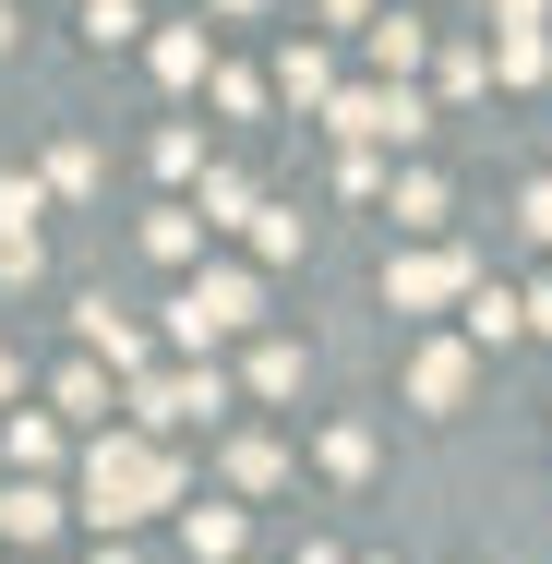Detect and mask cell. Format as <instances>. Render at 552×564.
Masks as SVG:
<instances>
[{
	"label": "cell",
	"instance_id": "5b68a950",
	"mask_svg": "<svg viewBox=\"0 0 552 564\" xmlns=\"http://www.w3.org/2000/svg\"><path fill=\"white\" fill-rule=\"evenodd\" d=\"M193 409H228L217 372H156V384H144V421H193Z\"/></svg>",
	"mask_w": 552,
	"mask_h": 564
},
{
	"label": "cell",
	"instance_id": "7a4b0ae2",
	"mask_svg": "<svg viewBox=\"0 0 552 564\" xmlns=\"http://www.w3.org/2000/svg\"><path fill=\"white\" fill-rule=\"evenodd\" d=\"M336 132H360V144H421L433 109H421L409 85H397V97H372V85H360V97H336Z\"/></svg>",
	"mask_w": 552,
	"mask_h": 564
},
{
	"label": "cell",
	"instance_id": "4fadbf2b",
	"mask_svg": "<svg viewBox=\"0 0 552 564\" xmlns=\"http://www.w3.org/2000/svg\"><path fill=\"white\" fill-rule=\"evenodd\" d=\"M156 73H169V85H193V73H205V36H193V24H181V36H156Z\"/></svg>",
	"mask_w": 552,
	"mask_h": 564
},
{
	"label": "cell",
	"instance_id": "2e32d148",
	"mask_svg": "<svg viewBox=\"0 0 552 564\" xmlns=\"http://www.w3.org/2000/svg\"><path fill=\"white\" fill-rule=\"evenodd\" d=\"M132 24H144V12H132V0H85V36H97V48H120V36H132Z\"/></svg>",
	"mask_w": 552,
	"mask_h": 564
},
{
	"label": "cell",
	"instance_id": "ba28073f",
	"mask_svg": "<svg viewBox=\"0 0 552 564\" xmlns=\"http://www.w3.org/2000/svg\"><path fill=\"white\" fill-rule=\"evenodd\" d=\"M493 73H505V85H541V73H552V48H541V24H517V36H505V48H493Z\"/></svg>",
	"mask_w": 552,
	"mask_h": 564
},
{
	"label": "cell",
	"instance_id": "277c9868",
	"mask_svg": "<svg viewBox=\"0 0 552 564\" xmlns=\"http://www.w3.org/2000/svg\"><path fill=\"white\" fill-rule=\"evenodd\" d=\"M385 289H397V301H409V313H421V301H468V289H480V276H468V252H409V264H397V276H385Z\"/></svg>",
	"mask_w": 552,
	"mask_h": 564
},
{
	"label": "cell",
	"instance_id": "8992f818",
	"mask_svg": "<svg viewBox=\"0 0 552 564\" xmlns=\"http://www.w3.org/2000/svg\"><path fill=\"white\" fill-rule=\"evenodd\" d=\"M409 397H421V409H456V397H468V348H421V360H409Z\"/></svg>",
	"mask_w": 552,
	"mask_h": 564
},
{
	"label": "cell",
	"instance_id": "8fae6325",
	"mask_svg": "<svg viewBox=\"0 0 552 564\" xmlns=\"http://www.w3.org/2000/svg\"><path fill=\"white\" fill-rule=\"evenodd\" d=\"M397 217H409V228L444 217V181H433V169H409V181H397Z\"/></svg>",
	"mask_w": 552,
	"mask_h": 564
},
{
	"label": "cell",
	"instance_id": "30bf717a",
	"mask_svg": "<svg viewBox=\"0 0 552 564\" xmlns=\"http://www.w3.org/2000/svg\"><path fill=\"white\" fill-rule=\"evenodd\" d=\"M85 348H97V360H132V348H144V337H132V325H120L109 301H85Z\"/></svg>",
	"mask_w": 552,
	"mask_h": 564
},
{
	"label": "cell",
	"instance_id": "5bb4252c",
	"mask_svg": "<svg viewBox=\"0 0 552 564\" xmlns=\"http://www.w3.org/2000/svg\"><path fill=\"white\" fill-rule=\"evenodd\" d=\"M301 384V348H252V397H289Z\"/></svg>",
	"mask_w": 552,
	"mask_h": 564
},
{
	"label": "cell",
	"instance_id": "6da1fadb",
	"mask_svg": "<svg viewBox=\"0 0 552 564\" xmlns=\"http://www.w3.org/2000/svg\"><path fill=\"white\" fill-rule=\"evenodd\" d=\"M240 325H252V276H193V289L169 301V337H181V348L240 337Z\"/></svg>",
	"mask_w": 552,
	"mask_h": 564
},
{
	"label": "cell",
	"instance_id": "ac0fdd59",
	"mask_svg": "<svg viewBox=\"0 0 552 564\" xmlns=\"http://www.w3.org/2000/svg\"><path fill=\"white\" fill-rule=\"evenodd\" d=\"M541 12H552V0H505V36H517V24H541Z\"/></svg>",
	"mask_w": 552,
	"mask_h": 564
},
{
	"label": "cell",
	"instance_id": "52a82bcc",
	"mask_svg": "<svg viewBox=\"0 0 552 564\" xmlns=\"http://www.w3.org/2000/svg\"><path fill=\"white\" fill-rule=\"evenodd\" d=\"M517 325H529V301H517V289H468V337H480V348H505Z\"/></svg>",
	"mask_w": 552,
	"mask_h": 564
},
{
	"label": "cell",
	"instance_id": "d6986e66",
	"mask_svg": "<svg viewBox=\"0 0 552 564\" xmlns=\"http://www.w3.org/2000/svg\"><path fill=\"white\" fill-rule=\"evenodd\" d=\"M12 384H24V360H12V348H0V397H12Z\"/></svg>",
	"mask_w": 552,
	"mask_h": 564
},
{
	"label": "cell",
	"instance_id": "e0dca14e",
	"mask_svg": "<svg viewBox=\"0 0 552 564\" xmlns=\"http://www.w3.org/2000/svg\"><path fill=\"white\" fill-rule=\"evenodd\" d=\"M12 228H36V181H0V240Z\"/></svg>",
	"mask_w": 552,
	"mask_h": 564
},
{
	"label": "cell",
	"instance_id": "7c38bea8",
	"mask_svg": "<svg viewBox=\"0 0 552 564\" xmlns=\"http://www.w3.org/2000/svg\"><path fill=\"white\" fill-rule=\"evenodd\" d=\"M372 61H385V73H409V61H421V24H409V12H397V24H372Z\"/></svg>",
	"mask_w": 552,
	"mask_h": 564
},
{
	"label": "cell",
	"instance_id": "9c48e42d",
	"mask_svg": "<svg viewBox=\"0 0 552 564\" xmlns=\"http://www.w3.org/2000/svg\"><path fill=\"white\" fill-rule=\"evenodd\" d=\"M277 85H289L301 109H325V85H336V73H325V48H289V61H277Z\"/></svg>",
	"mask_w": 552,
	"mask_h": 564
},
{
	"label": "cell",
	"instance_id": "9a60e30c",
	"mask_svg": "<svg viewBox=\"0 0 552 564\" xmlns=\"http://www.w3.org/2000/svg\"><path fill=\"white\" fill-rule=\"evenodd\" d=\"M144 240H156V252H169V264H181V252H193V240H205V228H193V205H169V217H144Z\"/></svg>",
	"mask_w": 552,
	"mask_h": 564
},
{
	"label": "cell",
	"instance_id": "3957f363",
	"mask_svg": "<svg viewBox=\"0 0 552 564\" xmlns=\"http://www.w3.org/2000/svg\"><path fill=\"white\" fill-rule=\"evenodd\" d=\"M144 492H169V468L156 456H132V445H97V517H144Z\"/></svg>",
	"mask_w": 552,
	"mask_h": 564
}]
</instances>
